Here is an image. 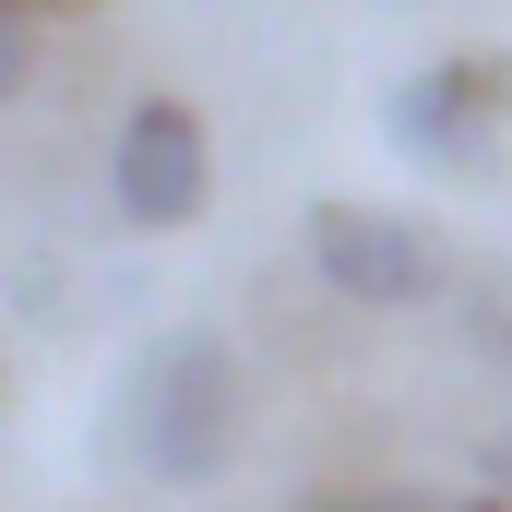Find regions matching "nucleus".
Here are the masks:
<instances>
[{
  "instance_id": "4",
  "label": "nucleus",
  "mask_w": 512,
  "mask_h": 512,
  "mask_svg": "<svg viewBox=\"0 0 512 512\" xmlns=\"http://www.w3.org/2000/svg\"><path fill=\"white\" fill-rule=\"evenodd\" d=\"M310 274L358 310H405V298L441 286V251H429V227H405L382 203H322L310 215Z\"/></svg>"
},
{
  "instance_id": "2",
  "label": "nucleus",
  "mask_w": 512,
  "mask_h": 512,
  "mask_svg": "<svg viewBox=\"0 0 512 512\" xmlns=\"http://www.w3.org/2000/svg\"><path fill=\"white\" fill-rule=\"evenodd\" d=\"M382 131L441 167V179H489L501 167V131H512V60H429L382 96Z\"/></svg>"
},
{
  "instance_id": "3",
  "label": "nucleus",
  "mask_w": 512,
  "mask_h": 512,
  "mask_svg": "<svg viewBox=\"0 0 512 512\" xmlns=\"http://www.w3.org/2000/svg\"><path fill=\"white\" fill-rule=\"evenodd\" d=\"M203 203H215V143H203V120L179 96H143L120 120V143H108V215L143 227V239H167Z\"/></svg>"
},
{
  "instance_id": "6",
  "label": "nucleus",
  "mask_w": 512,
  "mask_h": 512,
  "mask_svg": "<svg viewBox=\"0 0 512 512\" xmlns=\"http://www.w3.org/2000/svg\"><path fill=\"white\" fill-rule=\"evenodd\" d=\"M24 72H36V36H24V0H0V108L24 96Z\"/></svg>"
},
{
  "instance_id": "8",
  "label": "nucleus",
  "mask_w": 512,
  "mask_h": 512,
  "mask_svg": "<svg viewBox=\"0 0 512 512\" xmlns=\"http://www.w3.org/2000/svg\"><path fill=\"white\" fill-rule=\"evenodd\" d=\"M24 12H48V0H24Z\"/></svg>"
},
{
  "instance_id": "5",
  "label": "nucleus",
  "mask_w": 512,
  "mask_h": 512,
  "mask_svg": "<svg viewBox=\"0 0 512 512\" xmlns=\"http://www.w3.org/2000/svg\"><path fill=\"white\" fill-rule=\"evenodd\" d=\"M465 322H477V346L512 370V274H477V286H465Z\"/></svg>"
},
{
  "instance_id": "7",
  "label": "nucleus",
  "mask_w": 512,
  "mask_h": 512,
  "mask_svg": "<svg viewBox=\"0 0 512 512\" xmlns=\"http://www.w3.org/2000/svg\"><path fill=\"white\" fill-rule=\"evenodd\" d=\"M310 512H441L429 489H346V501H310Z\"/></svg>"
},
{
  "instance_id": "9",
  "label": "nucleus",
  "mask_w": 512,
  "mask_h": 512,
  "mask_svg": "<svg viewBox=\"0 0 512 512\" xmlns=\"http://www.w3.org/2000/svg\"><path fill=\"white\" fill-rule=\"evenodd\" d=\"M477 512H501V501H477Z\"/></svg>"
},
{
  "instance_id": "1",
  "label": "nucleus",
  "mask_w": 512,
  "mask_h": 512,
  "mask_svg": "<svg viewBox=\"0 0 512 512\" xmlns=\"http://www.w3.org/2000/svg\"><path fill=\"white\" fill-rule=\"evenodd\" d=\"M108 453H120L131 477H155V489H215L239 465V358H227V334H203V322L155 334L120 370Z\"/></svg>"
}]
</instances>
